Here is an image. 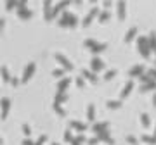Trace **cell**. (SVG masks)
<instances>
[{
    "label": "cell",
    "instance_id": "6da1fadb",
    "mask_svg": "<svg viewBox=\"0 0 156 145\" xmlns=\"http://www.w3.org/2000/svg\"><path fill=\"white\" fill-rule=\"evenodd\" d=\"M137 49H139V52L142 54V57L144 59H149L151 57V45H149V38L147 36H139L137 38Z\"/></svg>",
    "mask_w": 156,
    "mask_h": 145
},
{
    "label": "cell",
    "instance_id": "7a4b0ae2",
    "mask_svg": "<svg viewBox=\"0 0 156 145\" xmlns=\"http://www.w3.org/2000/svg\"><path fill=\"white\" fill-rule=\"evenodd\" d=\"M35 67H37V64H35V62L26 64V67H24V71H23V78H21V81H23V83L30 81V78L33 76V72H35Z\"/></svg>",
    "mask_w": 156,
    "mask_h": 145
},
{
    "label": "cell",
    "instance_id": "3957f363",
    "mask_svg": "<svg viewBox=\"0 0 156 145\" xmlns=\"http://www.w3.org/2000/svg\"><path fill=\"white\" fill-rule=\"evenodd\" d=\"M56 61L59 62L62 67H64V71H73V64L66 59V55H64V54H56Z\"/></svg>",
    "mask_w": 156,
    "mask_h": 145
},
{
    "label": "cell",
    "instance_id": "277c9868",
    "mask_svg": "<svg viewBox=\"0 0 156 145\" xmlns=\"http://www.w3.org/2000/svg\"><path fill=\"white\" fill-rule=\"evenodd\" d=\"M70 4H71V0H61V2H57V5H56L54 10H52V19H54V17H57V14H61V12L66 9Z\"/></svg>",
    "mask_w": 156,
    "mask_h": 145
},
{
    "label": "cell",
    "instance_id": "5b68a950",
    "mask_svg": "<svg viewBox=\"0 0 156 145\" xmlns=\"http://www.w3.org/2000/svg\"><path fill=\"white\" fill-rule=\"evenodd\" d=\"M97 14H101V12H99V7H92V9H90V12H89V14L83 17V21H82L83 28H85V26H89V24L94 21V17H95Z\"/></svg>",
    "mask_w": 156,
    "mask_h": 145
},
{
    "label": "cell",
    "instance_id": "8992f818",
    "mask_svg": "<svg viewBox=\"0 0 156 145\" xmlns=\"http://www.w3.org/2000/svg\"><path fill=\"white\" fill-rule=\"evenodd\" d=\"M52 0H43V14H45V19L47 21H52Z\"/></svg>",
    "mask_w": 156,
    "mask_h": 145
},
{
    "label": "cell",
    "instance_id": "52a82bcc",
    "mask_svg": "<svg viewBox=\"0 0 156 145\" xmlns=\"http://www.w3.org/2000/svg\"><path fill=\"white\" fill-rule=\"evenodd\" d=\"M70 130H76V131L83 133V131L87 130V124L82 123V121H78V119H73V121H70Z\"/></svg>",
    "mask_w": 156,
    "mask_h": 145
},
{
    "label": "cell",
    "instance_id": "ba28073f",
    "mask_svg": "<svg viewBox=\"0 0 156 145\" xmlns=\"http://www.w3.org/2000/svg\"><path fill=\"white\" fill-rule=\"evenodd\" d=\"M90 67H92V71L94 72H99V71H103L104 69V62L95 55V57H92V62H90Z\"/></svg>",
    "mask_w": 156,
    "mask_h": 145
},
{
    "label": "cell",
    "instance_id": "9c48e42d",
    "mask_svg": "<svg viewBox=\"0 0 156 145\" xmlns=\"http://www.w3.org/2000/svg\"><path fill=\"white\" fill-rule=\"evenodd\" d=\"M132 88H134V81L132 80H128L127 81V85L123 86V90H122V93H120V100H125L128 95H130V92H132Z\"/></svg>",
    "mask_w": 156,
    "mask_h": 145
},
{
    "label": "cell",
    "instance_id": "30bf717a",
    "mask_svg": "<svg viewBox=\"0 0 156 145\" xmlns=\"http://www.w3.org/2000/svg\"><path fill=\"white\" fill-rule=\"evenodd\" d=\"M97 136L101 138V142H106L108 145H114V140L111 138V135H109V130H104V131H99Z\"/></svg>",
    "mask_w": 156,
    "mask_h": 145
},
{
    "label": "cell",
    "instance_id": "8fae6325",
    "mask_svg": "<svg viewBox=\"0 0 156 145\" xmlns=\"http://www.w3.org/2000/svg\"><path fill=\"white\" fill-rule=\"evenodd\" d=\"M18 16H19L21 19H31L33 10L28 9V7H18Z\"/></svg>",
    "mask_w": 156,
    "mask_h": 145
},
{
    "label": "cell",
    "instance_id": "7c38bea8",
    "mask_svg": "<svg viewBox=\"0 0 156 145\" xmlns=\"http://www.w3.org/2000/svg\"><path fill=\"white\" fill-rule=\"evenodd\" d=\"M144 69L146 67L142 66V64H135V66H132V69L128 71V74H130L132 78H134V76H141V74L144 72Z\"/></svg>",
    "mask_w": 156,
    "mask_h": 145
},
{
    "label": "cell",
    "instance_id": "4fadbf2b",
    "mask_svg": "<svg viewBox=\"0 0 156 145\" xmlns=\"http://www.w3.org/2000/svg\"><path fill=\"white\" fill-rule=\"evenodd\" d=\"M116 9H118V17L123 21L125 16H127V9H125V0H118L116 4Z\"/></svg>",
    "mask_w": 156,
    "mask_h": 145
},
{
    "label": "cell",
    "instance_id": "5bb4252c",
    "mask_svg": "<svg viewBox=\"0 0 156 145\" xmlns=\"http://www.w3.org/2000/svg\"><path fill=\"white\" fill-rule=\"evenodd\" d=\"M9 109H10V100H9V99H2V119H5V117H7Z\"/></svg>",
    "mask_w": 156,
    "mask_h": 145
},
{
    "label": "cell",
    "instance_id": "9a60e30c",
    "mask_svg": "<svg viewBox=\"0 0 156 145\" xmlns=\"http://www.w3.org/2000/svg\"><path fill=\"white\" fill-rule=\"evenodd\" d=\"M82 76L85 78V80H89L90 83H97V76H95V72H94V71L83 69V71H82Z\"/></svg>",
    "mask_w": 156,
    "mask_h": 145
},
{
    "label": "cell",
    "instance_id": "2e32d148",
    "mask_svg": "<svg viewBox=\"0 0 156 145\" xmlns=\"http://www.w3.org/2000/svg\"><path fill=\"white\" fill-rule=\"evenodd\" d=\"M70 83H71L70 78H61L59 83H57V92H66V88L70 86Z\"/></svg>",
    "mask_w": 156,
    "mask_h": 145
},
{
    "label": "cell",
    "instance_id": "e0dca14e",
    "mask_svg": "<svg viewBox=\"0 0 156 145\" xmlns=\"http://www.w3.org/2000/svg\"><path fill=\"white\" fill-rule=\"evenodd\" d=\"M151 90H156V80H149L147 83H144L142 86H141V92H151Z\"/></svg>",
    "mask_w": 156,
    "mask_h": 145
},
{
    "label": "cell",
    "instance_id": "ac0fdd59",
    "mask_svg": "<svg viewBox=\"0 0 156 145\" xmlns=\"http://www.w3.org/2000/svg\"><path fill=\"white\" fill-rule=\"evenodd\" d=\"M135 36H137V28H135V26H132V28H130V30L127 31V33H125V43H128V41H132L135 38Z\"/></svg>",
    "mask_w": 156,
    "mask_h": 145
},
{
    "label": "cell",
    "instance_id": "d6986e66",
    "mask_svg": "<svg viewBox=\"0 0 156 145\" xmlns=\"http://www.w3.org/2000/svg\"><path fill=\"white\" fill-rule=\"evenodd\" d=\"M71 12H62L61 19H59V26H70V19H71Z\"/></svg>",
    "mask_w": 156,
    "mask_h": 145
},
{
    "label": "cell",
    "instance_id": "ffe728a7",
    "mask_svg": "<svg viewBox=\"0 0 156 145\" xmlns=\"http://www.w3.org/2000/svg\"><path fill=\"white\" fill-rule=\"evenodd\" d=\"M92 130L95 133H99V131H104V130H108V123L106 121H101V123H95L92 126Z\"/></svg>",
    "mask_w": 156,
    "mask_h": 145
},
{
    "label": "cell",
    "instance_id": "44dd1931",
    "mask_svg": "<svg viewBox=\"0 0 156 145\" xmlns=\"http://www.w3.org/2000/svg\"><path fill=\"white\" fill-rule=\"evenodd\" d=\"M94 117H95V107H94V104H89V107H87V119L94 121Z\"/></svg>",
    "mask_w": 156,
    "mask_h": 145
},
{
    "label": "cell",
    "instance_id": "7402d4cb",
    "mask_svg": "<svg viewBox=\"0 0 156 145\" xmlns=\"http://www.w3.org/2000/svg\"><path fill=\"white\" fill-rule=\"evenodd\" d=\"M141 140H142L144 144H147V145H156V136L155 135H153V136H149V135H142Z\"/></svg>",
    "mask_w": 156,
    "mask_h": 145
},
{
    "label": "cell",
    "instance_id": "603a6c76",
    "mask_svg": "<svg viewBox=\"0 0 156 145\" xmlns=\"http://www.w3.org/2000/svg\"><path fill=\"white\" fill-rule=\"evenodd\" d=\"M66 92H56V97H54V102H57V104H62V102H66Z\"/></svg>",
    "mask_w": 156,
    "mask_h": 145
},
{
    "label": "cell",
    "instance_id": "cb8c5ba5",
    "mask_svg": "<svg viewBox=\"0 0 156 145\" xmlns=\"http://www.w3.org/2000/svg\"><path fill=\"white\" fill-rule=\"evenodd\" d=\"M2 78H4V81H5V83H10V80H12L7 66H2Z\"/></svg>",
    "mask_w": 156,
    "mask_h": 145
},
{
    "label": "cell",
    "instance_id": "d4e9b609",
    "mask_svg": "<svg viewBox=\"0 0 156 145\" xmlns=\"http://www.w3.org/2000/svg\"><path fill=\"white\" fill-rule=\"evenodd\" d=\"M122 102H123V100H108L106 105H108V109H120V107H122Z\"/></svg>",
    "mask_w": 156,
    "mask_h": 145
},
{
    "label": "cell",
    "instance_id": "484cf974",
    "mask_svg": "<svg viewBox=\"0 0 156 145\" xmlns=\"http://www.w3.org/2000/svg\"><path fill=\"white\" fill-rule=\"evenodd\" d=\"M106 47H108L106 43H97V45H95V47H94V49H92L90 52H92L94 55H97V54H101L103 50H106Z\"/></svg>",
    "mask_w": 156,
    "mask_h": 145
},
{
    "label": "cell",
    "instance_id": "4316f807",
    "mask_svg": "<svg viewBox=\"0 0 156 145\" xmlns=\"http://www.w3.org/2000/svg\"><path fill=\"white\" fill-rule=\"evenodd\" d=\"M18 5H19V0H7V2H5V9L7 10L18 9Z\"/></svg>",
    "mask_w": 156,
    "mask_h": 145
},
{
    "label": "cell",
    "instance_id": "83f0119b",
    "mask_svg": "<svg viewBox=\"0 0 156 145\" xmlns=\"http://www.w3.org/2000/svg\"><path fill=\"white\" fill-rule=\"evenodd\" d=\"M147 38H149V45H151V49L156 52V31H151Z\"/></svg>",
    "mask_w": 156,
    "mask_h": 145
},
{
    "label": "cell",
    "instance_id": "f1b7e54d",
    "mask_svg": "<svg viewBox=\"0 0 156 145\" xmlns=\"http://www.w3.org/2000/svg\"><path fill=\"white\" fill-rule=\"evenodd\" d=\"M141 124H142L144 128H149V126H151V119H149L147 114H141Z\"/></svg>",
    "mask_w": 156,
    "mask_h": 145
},
{
    "label": "cell",
    "instance_id": "f546056e",
    "mask_svg": "<svg viewBox=\"0 0 156 145\" xmlns=\"http://www.w3.org/2000/svg\"><path fill=\"white\" fill-rule=\"evenodd\" d=\"M97 43H99V41H95L94 38H87V40L83 41V47H87V49H90V50H92Z\"/></svg>",
    "mask_w": 156,
    "mask_h": 145
},
{
    "label": "cell",
    "instance_id": "4dcf8cb0",
    "mask_svg": "<svg viewBox=\"0 0 156 145\" xmlns=\"http://www.w3.org/2000/svg\"><path fill=\"white\" fill-rule=\"evenodd\" d=\"M109 16H111V14H109V10L108 9L101 10V14H99V21H101V22H106V21L109 19Z\"/></svg>",
    "mask_w": 156,
    "mask_h": 145
},
{
    "label": "cell",
    "instance_id": "1f68e13d",
    "mask_svg": "<svg viewBox=\"0 0 156 145\" xmlns=\"http://www.w3.org/2000/svg\"><path fill=\"white\" fill-rule=\"evenodd\" d=\"M54 111H56V114H59V116H66V111L61 107V104L54 102Z\"/></svg>",
    "mask_w": 156,
    "mask_h": 145
},
{
    "label": "cell",
    "instance_id": "d6a6232c",
    "mask_svg": "<svg viewBox=\"0 0 156 145\" xmlns=\"http://www.w3.org/2000/svg\"><path fill=\"white\" fill-rule=\"evenodd\" d=\"M73 140H75V136L71 135V131L66 130V131H64V142H66V144H71Z\"/></svg>",
    "mask_w": 156,
    "mask_h": 145
},
{
    "label": "cell",
    "instance_id": "836d02e7",
    "mask_svg": "<svg viewBox=\"0 0 156 145\" xmlns=\"http://www.w3.org/2000/svg\"><path fill=\"white\" fill-rule=\"evenodd\" d=\"M139 80H141V83H147L149 80H153V78H151V74H149V71H147V72H142V74L139 76Z\"/></svg>",
    "mask_w": 156,
    "mask_h": 145
},
{
    "label": "cell",
    "instance_id": "e575fe53",
    "mask_svg": "<svg viewBox=\"0 0 156 145\" xmlns=\"http://www.w3.org/2000/svg\"><path fill=\"white\" fill-rule=\"evenodd\" d=\"M125 140H127V144H128V145H137V144H139V142H137V138H135L134 135H128Z\"/></svg>",
    "mask_w": 156,
    "mask_h": 145
},
{
    "label": "cell",
    "instance_id": "d590c367",
    "mask_svg": "<svg viewBox=\"0 0 156 145\" xmlns=\"http://www.w3.org/2000/svg\"><path fill=\"white\" fill-rule=\"evenodd\" d=\"M99 142H101V138H99L97 135H95V136H92V138H89V140H87V144H89V145H97V144H99Z\"/></svg>",
    "mask_w": 156,
    "mask_h": 145
},
{
    "label": "cell",
    "instance_id": "8d00e7d4",
    "mask_svg": "<svg viewBox=\"0 0 156 145\" xmlns=\"http://www.w3.org/2000/svg\"><path fill=\"white\" fill-rule=\"evenodd\" d=\"M75 83H76L78 88H83V85H85V78H83V76H78V78L75 80Z\"/></svg>",
    "mask_w": 156,
    "mask_h": 145
},
{
    "label": "cell",
    "instance_id": "74e56055",
    "mask_svg": "<svg viewBox=\"0 0 156 145\" xmlns=\"http://www.w3.org/2000/svg\"><path fill=\"white\" fill-rule=\"evenodd\" d=\"M114 76H116V71H114V69H109V71L104 74V80H111V78H114Z\"/></svg>",
    "mask_w": 156,
    "mask_h": 145
},
{
    "label": "cell",
    "instance_id": "f35d334b",
    "mask_svg": "<svg viewBox=\"0 0 156 145\" xmlns=\"http://www.w3.org/2000/svg\"><path fill=\"white\" fill-rule=\"evenodd\" d=\"M76 24H78V17H76V16L73 14V16H71V19H70V26H68V28H75Z\"/></svg>",
    "mask_w": 156,
    "mask_h": 145
},
{
    "label": "cell",
    "instance_id": "ab89813d",
    "mask_svg": "<svg viewBox=\"0 0 156 145\" xmlns=\"http://www.w3.org/2000/svg\"><path fill=\"white\" fill-rule=\"evenodd\" d=\"M45 142H47V136H45V135H40V136H38V140L35 142V145H43Z\"/></svg>",
    "mask_w": 156,
    "mask_h": 145
},
{
    "label": "cell",
    "instance_id": "60d3db41",
    "mask_svg": "<svg viewBox=\"0 0 156 145\" xmlns=\"http://www.w3.org/2000/svg\"><path fill=\"white\" fill-rule=\"evenodd\" d=\"M23 133L26 135V136H30V135H31V128H30V124H23Z\"/></svg>",
    "mask_w": 156,
    "mask_h": 145
},
{
    "label": "cell",
    "instance_id": "b9f144b4",
    "mask_svg": "<svg viewBox=\"0 0 156 145\" xmlns=\"http://www.w3.org/2000/svg\"><path fill=\"white\" fill-rule=\"evenodd\" d=\"M62 69H54V71H52V74H54V76H56V78H62Z\"/></svg>",
    "mask_w": 156,
    "mask_h": 145
},
{
    "label": "cell",
    "instance_id": "7bdbcfd3",
    "mask_svg": "<svg viewBox=\"0 0 156 145\" xmlns=\"http://www.w3.org/2000/svg\"><path fill=\"white\" fill-rule=\"evenodd\" d=\"M75 140H78V142H82V144H83V142H87V136L80 133V135H76V136H75Z\"/></svg>",
    "mask_w": 156,
    "mask_h": 145
},
{
    "label": "cell",
    "instance_id": "ee69618b",
    "mask_svg": "<svg viewBox=\"0 0 156 145\" xmlns=\"http://www.w3.org/2000/svg\"><path fill=\"white\" fill-rule=\"evenodd\" d=\"M23 145H35V142H31L30 138H24V140H23Z\"/></svg>",
    "mask_w": 156,
    "mask_h": 145
},
{
    "label": "cell",
    "instance_id": "f6af8a7d",
    "mask_svg": "<svg viewBox=\"0 0 156 145\" xmlns=\"http://www.w3.org/2000/svg\"><path fill=\"white\" fill-rule=\"evenodd\" d=\"M103 4H104V9H109L111 7V0H104Z\"/></svg>",
    "mask_w": 156,
    "mask_h": 145
},
{
    "label": "cell",
    "instance_id": "bcb514c9",
    "mask_svg": "<svg viewBox=\"0 0 156 145\" xmlns=\"http://www.w3.org/2000/svg\"><path fill=\"white\" fill-rule=\"evenodd\" d=\"M149 74H151V78L156 80V69H149Z\"/></svg>",
    "mask_w": 156,
    "mask_h": 145
},
{
    "label": "cell",
    "instance_id": "7dc6e473",
    "mask_svg": "<svg viewBox=\"0 0 156 145\" xmlns=\"http://www.w3.org/2000/svg\"><path fill=\"white\" fill-rule=\"evenodd\" d=\"M18 83H19V80H18V78H12V80H10V85H14V86H16Z\"/></svg>",
    "mask_w": 156,
    "mask_h": 145
},
{
    "label": "cell",
    "instance_id": "c3c4849f",
    "mask_svg": "<svg viewBox=\"0 0 156 145\" xmlns=\"http://www.w3.org/2000/svg\"><path fill=\"white\" fill-rule=\"evenodd\" d=\"M70 145H82V142H78V140H73Z\"/></svg>",
    "mask_w": 156,
    "mask_h": 145
},
{
    "label": "cell",
    "instance_id": "681fc988",
    "mask_svg": "<svg viewBox=\"0 0 156 145\" xmlns=\"http://www.w3.org/2000/svg\"><path fill=\"white\" fill-rule=\"evenodd\" d=\"M153 105H155V107H156V93H155V95H153Z\"/></svg>",
    "mask_w": 156,
    "mask_h": 145
},
{
    "label": "cell",
    "instance_id": "f907efd6",
    "mask_svg": "<svg viewBox=\"0 0 156 145\" xmlns=\"http://www.w3.org/2000/svg\"><path fill=\"white\" fill-rule=\"evenodd\" d=\"M75 4H82V0H75Z\"/></svg>",
    "mask_w": 156,
    "mask_h": 145
},
{
    "label": "cell",
    "instance_id": "816d5d0a",
    "mask_svg": "<svg viewBox=\"0 0 156 145\" xmlns=\"http://www.w3.org/2000/svg\"><path fill=\"white\" fill-rule=\"evenodd\" d=\"M90 2H92V4H95V2H97V0H90Z\"/></svg>",
    "mask_w": 156,
    "mask_h": 145
},
{
    "label": "cell",
    "instance_id": "f5cc1de1",
    "mask_svg": "<svg viewBox=\"0 0 156 145\" xmlns=\"http://www.w3.org/2000/svg\"><path fill=\"white\" fill-rule=\"evenodd\" d=\"M155 136H156V126H155Z\"/></svg>",
    "mask_w": 156,
    "mask_h": 145
},
{
    "label": "cell",
    "instance_id": "db71d44e",
    "mask_svg": "<svg viewBox=\"0 0 156 145\" xmlns=\"http://www.w3.org/2000/svg\"><path fill=\"white\" fill-rule=\"evenodd\" d=\"M52 145H59V144H52Z\"/></svg>",
    "mask_w": 156,
    "mask_h": 145
}]
</instances>
